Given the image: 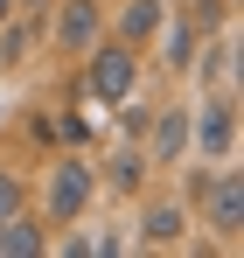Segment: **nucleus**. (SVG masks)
Wrapping results in <instances>:
<instances>
[{
    "mask_svg": "<svg viewBox=\"0 0 244 258\" xmlns=\"http://www.w3.org/2000/svg\"><path fill=\"white\" fill-rule=\"evenodd\" d=\"M203 77H209V84H230V35H223V42L209 49V63H203Z\"/></svg>",
    "mask_w": 244,
    "mask_h": 258,
    "instance_id": "ddd939ff",
    "label": "nucleus"
},
{
    "mask_svg": "<svg viewBox=\"0 0 244 258\" xmlns=\"http://www.w3.org/2000/svg\"><path fill=\"white\" fill-rule=\"evenodd\" d=\"M189 147V112H161V126H154V161H174Z\"/></svg>",
    "mask_w": 244,
    "mask_h": 258,
    "instance_id": "1a4fd4ad",
    "label": "nucleus"
},
{
    "mask_svg": "<svg viewBox=\"0 0 244 258\" xmlns=\"http://www.w3.org/2000/svg\"><path fill=\"white\" fill-rule=\"evenodd\" d=\"M14 210H21V174L0 168V216H14Z\"/></svg>",
    "mask_w": 244,
    "mask_h": 258,
    "instance_id": "4468645a",
    "label": "nucleus"
},
{
    "mask_svg": "<svg viewBox=\"0 0 244 258\" xmlns=\"http://www.w3.org/2000/svg\"><path fill=\"white\" fill-rule=\"evenodd\" d=\"M189 56H196V21L167 28V70H189Z\"/></svg>",
    "mask_w": 244,
    "mask_h": 258,
    "instance_id": "9b49d317",
    "label": "nucleus"
},
{
    "mask_svg": "<svg viewBox=\"0 0 244 258\" xmlns=\"http://www.w3.org/2000/svg\"><path fill=\"white\" fill-rule=\"evenodd\" d=\"M7 14H14V0H0V21H7Z\"/></svg>",
    "mask_w": 244,
    "mask_h": 258,
    "instance_id": "2eb2a0df",
    "label": "nucleus"
},
{
    "mask_svg": "<svg viewBox=\"0 0 244 258\" xmlns=\"http://www.w3.org/2000/svg\"><path fill=\"white\" fill-rule=\"evenodd\" d=\"M161 7H167V0H133V7L119 14V42L126 49H147L154 35H161Z\"/></svg>",
    "mask_w": 244,
    "mask_h": 258,
    "instance_id": "39448f33",
    "label": "nucleus"
},
{
    "mask_svg": "<svg viewBox=\"0 0 244 258\" xmlns=\"http://www.w3.org/2000/svg\"><path fill=\"white\" fill-rule=\"evenodd\" d=\"M140 181H147V154H133V147H126L119 161H112V188H140Z\"/></svg>",
    "mask_w": 244,
    "mask_h": 258,
    "instance_id": "f8f14e48",
    "label": "nucleus"
},
{
    "mask_svg": "<svg viewBox=\"0 0 244 258\" xmlns=\"http://www.w3.org/2000/svg\"><path fill=\"white\" fill-rule=\"evenodd\" d=\"M181 230H189L181 210H147L140 216V237H147V244H181Z\"/></svg>",
    "mask_w": 244,
    "mask_h": 258,
    "instance_id": "6e6552de",
    "label": "nucleus"
},
{
    "mask_svg": "<svg viewBox=\"0 0 244 258\" xmlns=\"http://www.w3.org/2000/svg\"><path fill=\"white\" fill-rule=\"evenodd\" d=\"M21 7H49V0H21Z\"/></svg>",
    "mask_w": 244,
    "mask_h": 258,
    "instance_id": "dca6fc26",
    "label": "nucleus"
},
{
    "mask_svg": "<svg viewBox=\"0 0 244 258\" xmlns=\"http://www.w3.org/2000/svg\"><path fill=\"white\" fill-rule=\"evenodd\" d=\"M84 203H91V168L84 161H63V168L49 174V216L56 223H77Z\"/></svg>",
    "mask_w": 244,
    "mask_h": 258,
    "instance_id": "7ed1b4c3",
    "label": "nucleus"
},
{
    "mask_svg": "<svg viewBox=\"0 0 244 258\" xmlns=\"http://www.w3.org/2000/svg\"><path fill=\"white\" fill-rule=\"evenodd\" d=\"M133 77H140L133 49H126V42H112V49H98V56H91V70H84V91H91V98H126V91H133Z\"/></svg>",
    "mask_w": 244,
    "mask_h": 258,
    "instance_id": "f257e3e1",
    "label": "nucleus"
},
{
    "mask_svg": "<svg viewBox=\"0 0 244 258\" xmlns=\"http://www.w3.org/2000/svg\"><path fill=\"white\" fill-rule=\"evenodd\" d=\"M21 49H28V21H14V14H7V21H0V70H14V63H21Z\"/></svg>",
    "mask_w": 244,
    "mask_h": 258,
    "instance_id": "9d476101",
    "label": "nucleus"
},
{
    "mask_svg": "<svg viewBox=\"0 0 244 258\" xmlns=\"http://www.w3.org/2000/svg\"><path fill=\"white\" fill-rule=\"evenodd\" d=\"M196 203L209 210V230H223V237H237V230H244V181H237V174H209Z\"/></svg>",
    "mask_w": 244,
    "mask_h": 258,
    "instance_id": "f03ea898",
    "label": "nucleus"
},
{
    "mask_svg": "<svg viewBox=\"0 0 244 258\" xmlns=\"http://www.w3.org/2000/svg\"><path fill=\"white\" fill-rule=\"evenodd\" d=\"M98 28H105L98 0H63V21H56V35H63V49H91V42H98Z\"/></svg>",
    "mask_w": 244,
    "mask_h": 258,
    "instance_id": "20e7f679",
    "label": "nucleus"
},
{
    "mask_svg": "<svg viewBox=\"0 0 244 258\" xmlns=\"http://www.w3.org/2000/svg\"><path fill=\"white\" fill-rule=\"evenodd\" d=\"M42 251V230L28 223V216L14 210V216H0V258H35Z\"/></svg>",
    "mask_w": 244,
    "mask_h": 258,
    "instance_id": "0eeeda50",
    "label": "nucleus"
},
{
    "mask_svg": "<svg viewBox=\"0 0 244 258\" xmlns=\"http://www.w3.org/2000/svg\"><path fill=\"white\" fill-rule=\"evenodd\" d=\"M196 147L223 161V154L237 147V112H230V105H216V112H203V126H196Z\"/></svg>",
    "mask_w": 244,
    "mask_h": 258,
    "instance_id": "423d86ee",
    "label": "nucleus"
}]
</instances>
